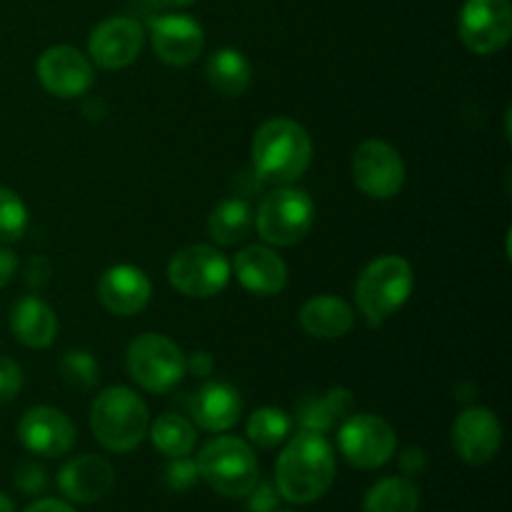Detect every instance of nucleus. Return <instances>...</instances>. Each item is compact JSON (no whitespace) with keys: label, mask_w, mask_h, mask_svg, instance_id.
<instances>
[{"label":"nucleus","mask_w":512,"mask_h":512,"mask_svg":"<svg viewBox=\"0 0 512 512\" xmlns=\"http://www.w3.org/2000/svg\"><path fill=\"white\" fill-rule=\"evenodd\" d=\"M413 265L400 255H383L365 265L355 283V303L370 325H383L413 295Z\"/></svg>","instance_id":"4"},{"label":"nucleus","mask_w":512,"mask_h":512,"mask_svg":"<svg viewBox=\"0 0 512 512\" xmlns=\"http://www.w3.org/2000/svg\"><path fill=\"white\" fill-rule=\"evenodd\" d=\"M168 280L188 298H215L230 283V260L213 245H185L170 258Z\"/></svg>","instance_id":"8"},{"label":"nucleus","mask_w":512,"mask_h":512,"mask_svg":"<svg viewBox=\"0 0 512 512\" xmlns=\"http://www.w3.org/2000/svg\"><path fill=\"white\" fill-rule=\"evenodd\" d=\"M313 160V140L308 130L290 118H273L258 128L253 138V173L263 183L293 185L305 175Z\"/></svg>","instance_id":"2"},{"label":"nucleus","mask_w":512,"mask_h":512,"mask_svg":"<svg viewBox=\"0 0 512 512\" xmlns=\"http://www.w3.org/2000/svg\"><path fill=\"white\" fill-rule=\"evenodd\" d=\"M28 228V208L20 195L10 188H0V243H13Z\"/></svg>","instance_id":"30"},{"label":"nucleus","mask_w":512,"mask_h":512,"mask_svg":"<svg viewBox=\"0 0 512 512\" xmlns=\"http://www.w3.org/2000/svg\"><path fill=\"white\" fill-rule=\"evenodd\" d=\"M143 43L145 33L138 20L118 15L95 25L88 38V53L100 68L120 70L138 60Z\"/></svg>","instance_id":"15"},{"label":"nucleus","mask_w":512,"mask_h":512,"mask_svg":"<svg viewBox=\"0 0 512 512\" xmlns=\"http://www.w3.org/2000/svg\"><path fill=\"white\" fill-rule=\"evenodd\" d=\"M163 480L168 485V490H173V493H188L200 480L198 465L190 458H173L168 463V468L163 470Z\"/></svg>","instance_id":"31"},{"label":"nucleus","mask_w":512,"mask_h":512,"mask_svg":"<svg viewBox=\"0 0 512 512\" xmlns=\"http://www.w3.org/2000/svg\"><path fill=\"white\" fill-rule=\"evenodd\" d=\"M60 375L70 388L90 390L100 380V365L88 350H70L60 360Z\"/></svg>","instance_id":"29"},{"label":"nucleus","mask_w":512,"mask_h":512,"mask_svg":"<svg viewBox=\"0 0 512 512\" xmlns=\"http://www.w3.org/2000/svg\"><path fill=\"white\" fill-rule=\"evenodd\" d=\"M10 330L25 348L43 350L53 345L58 335V318L45 300L28 295V298H20L10 310Z\"/></svg>","instance_id":"21"},{"label":"nucleus","mask_w":512,"mask_h":512,"mask_svg":"<svg viewBox=\"0 0 512 512\" xmlns=\"http://www.w3.org/2000/svg\"><path fill=\"white\" fill-rule=\"evenodd\" d=\"M153 285L150 278L135 265H113L103 273L98 283V298L108 313L130 318L138 315L150 303Z\"/></svg>","instance_id":"18"},{"label":"nucleus","mask_w":512,"mask_h":512,"mask_svg":"<svg viewBox=\"0 0 512 512\" xmlns=\"http://www.w3.org/2000/svg\"><path fill=\"white\" fill-rule=\"evenodd\" d=\"M0 512H15L13 500H10L5 493H0Z\"/></svg>","instance_id":"40"},{"label":"nucleus","mask_w":512,"mask_h":512,"mask_svg":"<svg viewBox=\"0 0 512 512\" xmlns=\"http://www.w3.org/2000/svg\"><path fill=\"white\" fill-rule=\"evenodd\" d=\"M205 78L225 98H238L253 83V65L240 50L220 48L205 63Z\"/></svg>","instance_id":"24"},{"label":"nucleus","mask_w":512,"mask_h":512,"mask_svg":"<svg viewBox=\"0 0 512 512\" xmlns=\"http://www.w3.org/2000/svg\"><path fill=\"white\" fill-rule=\"evenodd\" d=\"M290 428H293V418L283 408H273V405L258 408L248 418L250 443L263 450L278 448L280 443H285L290 435Z\"/></svg>","instance_id":"28"},{"label":"nucleus","mask_w":512,"mask_h":512,"mask_svg":"<svg viewBox=\"0 0 512 512\" xmlns=\"http://www.w3.org/2000/svg\"><path fill=\"white\" fill-rule=\"evenodd\" d=\"M335 480V453L328 438L300 430L288 440L275 463V488L293 505H308L323 498Z\"/></svg>","instance_id":"1"},{"label":"nucleus","mask_w":512,"mask_h":512,"mask_svg":"<svg viewBox=\"0 0 512 512\" xmlns=\"http://www.w3.org/2000/svg\"><path fill=\"white\" fill-rule=\"evenodd\" d=\"M193 420L208 433H225L243 415V398L238 388L223 380H210L190 398Z\"/></svg>","instance_id":"20"},{"label":"nucleus","mask_w":512,"mask_h":512,"mask_svg":"<svg viewBox=\"0 0 512 512\" xmlns=\"http://www.w3.org/2000/svg\"><path fill=\"white\" fill-rule=\"evenodd\" d=\"M455 453L468 465H485L498 455L503 445V425L488 408H465L453 425Z\"/></svg>","instance_id":"16"},{"label":"nucleus","mask_w":512,"mask_h":512,"mask_svg":"<svg viewBox=\"0 0 512 512\" xmlns=\"http://www.w3.org/2000/svg\"><path fill=\"white\" fill-rule=\"evenodd\" d=\"M23 512H78L70 503L58 498H43V500H35L33 505H28Z\"/></svg>","instance_id":"37"},{"label":"nucleus","mask_w":512,"mask_h":512,"mask_svg":"<svg viewBox=\"0 0 512 512\" xmlns=\"http://www.w3.org/2000/svg\"><path fill=\"white\" fill-rule=\"evenodd\" d=\"M198 475L223 498H245L260 480L258 458L245 440L220 435L198 453Z\"/></svg>","instance_id":"5"},{"label":"nucleus","mask_w":512,"mask_h":512,"mask_svg":"<svg viewBox=\"0 0 512 512\" xmlns=\"http://www.w3.org/2000/svg\"><path fill=\"white\" fill-rule=\"evenodd\" d=\"M338 448L353 468L378 470L393 460L398 435L380 415H348L338 430Z\"/></svg>","instance_id":"9"},{"label":"nucleus","mask_w":512,"mask_h":512,"mask_svg":"<svg viewBox=\"0 0 512 512\" xmlns=\"http://www.w3.org/2000/svg\"><path fill=\"white\" fill-rule=\"evenodd\" d=\"M90 428H93L95 440L110 453H133L148 435V405L130 388L115 385L93 400Z\"/></svg>","instance_id":"3"},{"label":"nucleus","mask_w":512,"mask_h":512,"mask_svg":"<svg viewBox=\"0 0 512 512\" xmlns=\"http://www.w3.org/2000/svg\"><path fill=\"white\" fill-rule=\"evenodd\" d=\"M460 40L475 55H493L512 35L510 0H465L458 18Z\"/></svg>","instance_id":"10"},{"label":"nucleus","mask_w":512,"mask_h":512,"mask_svg":"<svg viewBox=\"0 0 512 512\" xmlns=\"http://www.w3.org/2000/svg\"><path fill=\"white\" fill-rule=\"evenodd\" d=\"M20 388H23V370H20V365L0 355V405L18 398Z\"/></svg>","instance_id":"34"},{"label":"nucleus","mask_w":512,"mask_h":512,"mask_svg":"<svg viewBox=\"0 0 512 512\" xmlns=\"http://www.w3.org/2000/svg\"><path fill=\"white\" fill-rule=\"evenodd\" d=\"M18 438L28 453L40 458H63L75 445V425L63 410L38 405L20 418Z\"/></svg>","instance_id":"14"},{"label":"nucleus","mask_w":512,"mask_h":512,"mask_svg":"<svg viewBox=\"0 0 512 512\" xmlns=\"http://www.w3.org/2000/svg\"><path fill=\"white\" fill-rule=\"evenodd\" d=\"M38 80L55 98H80L93 85L95 73L90 60L70 45H53L38 58Z\"/></svg>","instance_id":"13"},{"label":"nucleus","mask_w":512,"mask_h":512,"mask_svg":"<svg viewBox=\"0 0 512 512\" xmlns=\"http://www.w3.org/2000/svg\"><path fill=\"white\" fill-rule=\"evenodd\" d=\"M153 50L165 65L185 68L203 55L205 33L200 23L183 13H165L150 20Z\"/></svg>","instance_id":"12"},{"label":"nucleus","mask_w":512,"mask_h":512,"mask_svg":"<svg viewBox=\"0 0 512 512\" xmlns=\"http://www.w3.org/2000/svg\"><path fill=\"white\" fill-rule=\"evenodd\" d=\"M13 480L15 485H18L20 493L25 495H40L45 488H48V473H45L43 465L33 463V460L20 463L18 470H15Z\"/></svg>","instance_id":"32"},{"label":"nucleus","mask_w":512,"mask_h":512,"mask_svg":"<svg viewBox=\"0 0 512 512\" xmlns=\"http://www.w3.org/2000/svg\"><path fill=\"white\" fill-rule=\"evenodd\" d=\"M113 485V465L100 455H78V458L68 460L58 473V490L68 503H98L113 490Z\"/></svg>","instance_id":"17"},{"label":"nucleus","mask_w":512,"mask_h":512,"mask_svg":"<svg viewBox=\"0 0 512 512\" xmlns=\"http://www.w3.org/2000/svg\"><path fill=\"white\" fill-rule=\"evenodd\" d=\"M313 220L315 205L310 195L293 185H280L260 203L255 213V228L265 243L275 248H290L310 233Z\"/></svg>","instance_id":"7"},{"label":"nucleus","mask_w":512,"mask_h":512,"mask_svg":"<svg viewBox=\"0 0 512 512\" xmlns=\"http://www.w3.org/2000/svg\"><path fill=\"white\" fill-rule=\"evenodd\" d=\"M280 500L283 498H280L275 483H270V480H263V483H260L258 480L255 488L245 495V508H248V512H273L278 510Z\"/></svg>","instance_id":"33"},{"label":"nucleus","mask_w":512,"mask_h":512,"mask_svg":"<svg viewBox=\"0 0 512 512\" xmlns=\"http://www.w3.org/2000/svg\"><path fill=\"white\" fill-rule=\"evenodd\" d=\"M128 373L135 383L153 395H165L178 388L188 373L185 353L160 333H143L128 345Z\"/></svg>","instance_id":"6"},{"label":"nucleus","mask_w":512,"mask_h":512,"mask_svg":"<svg viewBox=\"0 0 512 512\" xmlns=\"http://www.w3.org/2000/svg\"><path fill=\"white\" fill-rule=\"evenodd\" d=\"M353 178L368 198L390 200L405 185L403 158L385 140H365L353 155Z\"/></svg>","instance_id":"11"},{"label":"nucleus","mask_w":512,"mask_h":512,"mask_svg":"<svg viewBox=\"0 0 512 512\" xmlns=\"http://www.w3.org/2000/svg\"><path fill=\"white\" fill-rule=\"evenodd\" d=\"M143 3L158 10H175V8H185V5L195 3V0H143Z\"/></svg>","instance_id":"39"},{"label":"nucleus","mask_w":512,"mask_h":512,"mask_svg":"<svg viewBox=\"0 0 512 512\" xmlns=\"http://www.w3.org/2000/svg\"><path fill=\"white\" fill-rule=\"evenodd\" d=\"M273 512H290V510H273Z\"/></svg>","instance_id":"41"},{"label":"nucleus","mask_w":512,"mask_h":512,"mask_svg":"<svg viewBox=\"0 0 512 512\" xmlns=\"http://www.w3.org/2000/svg\"><path fill=\"white\" fill-rule=\"evenodd\" d=\"M253 228V210L243 198H225L213 208L208 218L210 238L218 245H238L248 238Z\"/></svg>","instance_id":"26"},{"label":"nucleus","mask_w":512,"mask_h":512,"mask_svg":"<svg viewBox=\"0 0 512 512\" xmlns=\"http://www.w3.org/2000/svg\"><path fill=\"white\" fill-rule=\"evenodd\" d=\"M185 363H188L190 373L198 375V378H205V375L213 373V368H215L213 355L205 353V350H198V353H193L190 358H185Z\"/></svg>","instance_id":"36"},{"label":"nucleus","mask_w":512,"mask_h":512,"mask_svg":"<svg viewBox=\"0 0 512 512\" xmlns=\"http://www.w3.org/2000/svg\"><path fill=\"white\" fill-rule=\"evenodd\" d=\"M15 270H18V258H15V253L0 248V288H5V285L13 280Z\"/></svg>","instance_id":"38"},{"label":"nucleus","mask_w":512,"mask_h":512,"mask_svg":"<svg viewBox=\"0 0 512 512\" xmlns=\"http://www.w3.org/2000/svg\"><path fill=\"white\" fill-rule=\"evenodd\" d=\"M150 440L158 448V453H163L165 458H188L193 453L195 443H198V433H195L193 423L183 415L165 413L158 415L153 420V425L148 428Z\"/></svg>","instance_id":"27"},{"label":"nucleus","mask_w":512,"mask_h":512,"mask_svg":"<svg viewBox=\"0 0 512 512\" xmlns=\"http://www.w3.org/2000/svg\"><path fill=\"white\" fill-rule=\"evenodd\" d=\"M398 465H400V473H403L405 478H415V475L425 473V468H428V453H425L423 448H418V445L405 448L403 455H400Z\"/></svg>","instance_id":"35"},{"label":"nucleus","mask_w":512,"mask_h":512,"mask_svg":"<svg viewBox=\"0 0 512 512\" xmlns=\"http://www.w3.org/2000/svg\"><path fill=\"white\" fill-rule=\"evenodd\" d=\"M365 512H418L420 510V490L413 478L405 475H390L378 480L373 488L365 493Z\"/></svg>","instance_id":"25"},{"label":"nucleus","mask_w":512,"mask_h":512,"mask_svg":"<svg viewBox=\"0 0 512 512\" xmlns=\"http://www.w3.org/2000/svg\"><path fill=\"white\" fill-rule=\"evenodd\" d=\"M355 323L353 308L338 295H318L300 308V328L318 340H338Z\"/></svg>","instance_id":"22"},{"label":"nucleus","mask_w":512,"mask_h":512,"mask_svg":"<svg viewBox=\"0 0 512 512\" xmlns=\"http://www.w3.org/2000/svg\"><path fill=\"white\" fill-rule=\"evenodd\" d=\"M233 270L245 290L263 298L283 293L288 285V265L273 248H265V245H250L243 253L235 255Z\"/></svg>","instance_id":"19"},{"label":"nucleus","mask_w":512,"mask_h":512,"mask_svg":"<svg viewBox=\"0 0 512 512\" xmlns=\"http://www.w3.org/2000/svg\"><path fill=\"white\" fill-rule=\"evenodd\" d=\"M353 408V393L345 388H333L323 395H305L295 405V420L300 430H313L325 435L333 430L340 420L348 418Z\"/></svg>","instance_id":"23"}]
</instances>
